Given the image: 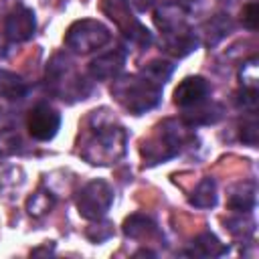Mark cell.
<instances>
[{
	"label": "cell",
	"instance_id": "obj_24",
	"mask_svg": "<svg viewBox=\"0 0 259 259\" xmlns=\"http://www.w3.org/2000/svg\"><path fill=\"white\" fill-rule=\"evenodd\" d=\"M8 136H10V132H2V134H0V154H12V152L18 150V144H20L18 134H14V136L10 138V142H6Z\"/></svg>",
	"mask_w": 259,
	"mask_h": 259
},
{
	"label": "cell",
	"instance_id": "obj_7",
	"mask_svg": "<svg viewBox=\"0 0 259 259\" xmlns=\"http://www.w3.org/2000/svg\"><path fill=\"white\" fill-rule=\"evenodd\" d=\"M28 134L38 142H49L57 136L61 127V113L49 103H36L26 119Z\"/></svg>",
	"mask_w": 259,
	"mask_h": 259
},
{
	"label": "cell",
	"instance_id": "obj_23",
	"mask_svg": "<svg viewBox=\"0 0 259 259\" xmlns=\"http://www.w3.org/2000/svg\"><path fill=\"white\" fill-rule=\"evenodd\" d=\"M257 136H259L257 121H255V117H251L247 123L241 125V142H245L249 146H255L257 144Z\"/></svg>",
	"mask_w": 259,
	"mask_h": 259
},
{
	"label": "cell",
	"instance_id": "obj_17",
	"mask_svg": "<svg viewBox=\"0 0 259 259\" xmlns=\"http://www.w3.org/2000/svg\"><path fill=\"white\" fill-rule=\"evenodd\" d=\"M225 227L229 229V233L233 237H243L249 239L255 233V221L249 217V212H241L237 217H231L225 221Z\"/></svg>",
	"mask_w": 259,
	"mask_h": 259
},
{
	"label": "cell",
	"instance_id": "obj_12",
	"mask_svg": "<svg viewBox=\"0 0 259 259\" xmlns=\"http://www.w3.org/2000/svg\"><path fill=\"white\" fill-rule=\"evenodd\" d=\"M123 233L127 237H132V239H144V237L156 235L158 229H156V223L150 217H146V214H132L123 223Z\"/></svg>",
	"mask_w": 259,
	"mask_h": 259
},
{
	"label": "cell",
	"instance_id": "obj_1",
	"mask_svg": "<svg viewBox=\"0 0 259 259\" xmlns=\"http://www.w3.org/2000/svg\"><path fill=\"white\" fill-rule=\"evenodd\" d=\"M111 93L134 115H142L154 109L162 99V87L152 83L144 75H127L115 79L111 85Z\"/></svg>",
	"mask_w": 259,
	"mask_h": 259
},
{
	"label": "cell",
	"instance_id": "obj_22",
	"mask_svg": "<svg viewBox=\"0 0 259 259\" xmlns=\"http://www.w3.org/2000/svg\"><path fill=\"white\" fill-rule=\"evenodd\" d=\"M113 235V229H111V223H99V225H93V227H89L87 229V237L91 239V241H95V243H101V241H105V239H109Z\"/></svg>",
	"mask_w": 259,
	"mask_h": 259
},
{
	"label": "cell",
	"instance_id": "obj_15",
	"mask_svg": "<svg viewBox=\"0 0 259 259\" xmlns=\"http://www.w3.org/2000/svg\"><path fill=\"white\" fill-rule=\"evenodd\" d=\"M24 93H26V85L18 75L0 71V95L8 99H20Z\"/></svg>",
	"mask_w": 259,
	"mask_h": 259
},
{
	"label": "cell",
	"instance_id": "obj_9",
	"mask_svg": "<svg viewBox=\"0 0 259 259\" xmlns=\"http://www.w3.org/2000/svg\"><path fill=\"white\" fill-rule=\"evenodd\" d=\"M36 28V20H34V12L26 6H16L4 22V32L12 42H24L34 34Z\"/></svg>",
	"mask_w": 259,
	"mask_h": 259
},
{
	"label": "cell",
	"instance_id": "obj_4",
	"mask_svg": "<svg viewBox=\"0 0 259 259\" xmlns=\"http://www.w3.org/2000/svg\"><path fill=\"white\" fill-rule=\"evenodd\" d=\"M109 38H111V32L103 22L83 18L69 26V30L65 34V45L71 51L85 55V53L101 49L103 45L109 42Z\"/></svg>",
	"mask_w": 259,
	"mask_h": 259
},
{
	"label": "cell",
	"instance_id": "obj_18",
	"mask_svg": "<svg viewBox=\"0 0 259 259\" xmlns=\"http://www.w3.org/2000/svg\"><path fill=\"white\" fill-rule=\"evenodd\" d=\"M53 204H55L53 194L47 192V190H38V192H34V194L26 200V210H28L32 217H40V214L49 212V210L53 208Z\"/></svg>",
	"mask_w": 259,
	"mask_h": 259
},
{
	"label": "cell",
	"instance_id": "obj_13",
	"mask_svg": "<svg viewBox=\"0 0 259 259\" xmlns=\"http://www.w3.org/2000/svg\"><path fill=\"white\" fill-rule=\"evenodd\" d=\"M188 200L196 208H210V206H214L217 204V184H214V180L212 178H202L196 184V188H194V192H192V196Z\"/></svg>",
	"mask_w": 259,
	"mask_h": 259
},
{
	"label": "cell",
	"instance_id": "obj_21",
	"mask_svg": "<svg viewBox=\"0 0 259 259\" xmlns=\"http://www.w3.org/2000/svg\"><path fill=\"white\" fill-rule=\"evenodd\" d=\"M241 83L243 87H257V59H251L249 63H245L241 67Z\"/></svg>",
	"mask_w": 259,
	"mask_h": 259
},
{
	"label": "cell",
	"instance_id": "obj_25",
	"mask_svg": "<svg viewBox=\"0 0 259 259\" xmlns=\"http://www.w3.org/2000/svg\"><path fill=\"white\" fill-rule=\"evenodd\" d=\"M184 2H192V0H184Z\"/></svg>",
	"mask_w": 259,
	"mask_h": 259
},
{
	"label": "cell",
	"instance_id": "obj_20",
	"mask_svg": "<svg viewBox=\"0 0 259 259\" xmlns=\"http://www.w3.org/2000/svg\"><path fill=\"white\" fill-rule=\"evenodd\" d=\"M241 20L249 30H255L259 26V6H257V2H249V4L243 6Z\"/></svg>",
	"mask_w": 259,
	"mask_h": 259
},
{
	"label": "cell",
	"instance_id": "obj_6",
	"mask_svg": "<svg viewBox=\"0 0 259 259\" xmlns=\"http://www.w3.org/2000/svg\"><path fill=\"white\" fill-rule=\"evenodd\" d=\"M103 10L109 14L111 20L117 22V26L123 30V34H125L132 42H136V45H140V47H148V45L152 42L150 30H148L144 24H140V20H136V18L132 16V12H130L125 0H105V2H103Z\"/></svg>",
	"mask_w": 259,
	"mask_h": 259
},
{
	"label": "cell",
	"instance_id": "obj_16",
	"mask_svg": "<svg viewBox=\"0 0 259 259\" xmlns=\"http://www.w3.org/2000/svg\"><path fill=\"white\" fill-rule=\"evenodd\" d=\"M172 71H174V65L172 63H168V61H152V63H148L140 71V75H144L146 79H150L152 83H156V85L162 87L170 79Z\"/></svg>",
	"mask_w": 259,
	"mask_h": 259
},
{
	"label": "cell",
	"instance_id": "obj_8",
	"mask_svg": "<svg viewBox=\"0 0 259 259\" xmlns=\"http://www.w3.org/2000/svg\"><path fill=\"white\" fill-rule=\"evenodd\" d=\"M210 83L204 77H186L174 89V103L180 107H194L208 99Z\"/></svg>",
	"mask_w": 259,
	"mask_h": 259
},
{
	"label": "cell",
	"instance_id": "obj_10",
	"mask_svg": "<svg viewBox=\"0 0 259 259\" xmlns=\"http://www.w3.org/2000/svg\"><path fill=\"white\" fill-rule=\"evenodd\" d=\"M125 65V51L123 49H113L109 53L99 55L89 63V75L97 81H109L119 75V71Z\"/></svg>",
	"mask_w": 259,
	"mask_h": 259
},
{
	"label": "cell",
	"instance_id": "obj_3",
	"mask_svg": "<svg viewBox=\"0 0 259 259\" xmlns=\"http://www.w3.org/2000/svg\"><path fill=\"white\" fill-rule=\"evenodd\" d=\"M125 142L127 136L123 127H101L85 146L83 158L91 164H111L125 154Z\"/></svg>",
	"mask_w": 259,
	"mask_h": 259
},
{
	"label": "cell",
	"instance_id": "obj_14",
	"mask_svg": "<svg viewBox=\"0 0 259 259\" xmlns=\"http://www.w3.org/2000/svg\"><path fill=\"white\" fill-rule=\"evenodd\" d=\"M229 247H225L212 233H202L192 243V253L202 257H219V255H225Z\"/></svg>",
	"mask_w": 259,
	"mask_h": 259
},
{
	"label": "cell",
	"instance_id": "obj_11",
	"mask_svg": "<svg viewBox=\"0 0 259 259\" xmlns=\"http://www.w3.org/2000/svg\"><path fill=\"white\" fill-rule=\"evenodd\" d=\"M255 200H257V184L253 180H243L231 188L227 202L237 212H249L255 206Z\"/></svg>",
	"mask_w": 259,
	"mask_h": 259
},
{
	"label": "cell",
	"instance_id": "obj_2",
	"mask_svg": "<svg viewBox=\"0 0 259 259\" xmlns=\"http://www.w3.org/2000/svg\"><path fill=\"white\" fill-rule=\"evenodd\" d=\"M188 127H184L182 123H176L172 119L164 121L158 127L156 138L150 140V142H144L142 154L148 160V164H158L162 160H168V158L176 156L178 150L182 148V144L186 142V130Z\"/></svg>",
	"mask_w": 259,
	"mask_h": 259
},
{
	"label": "cell",
	"instance_id": "obj_5",
	"mask_svg": "<svg viewBox=\"0 0 259 259\" xmlns=\"http://www.w3.org/2000/svg\"><path fill=\"white\" fill-rule=\"evenodd\" d=\"M75 202L83 219L99 221L113 204V188L105 180H91L79 190Z\"/></svg>",
	"mask_w": 259,
	"mask_h": 259
},
{
	"label": "cell",
	"instance_id": "obj_19",
	"mask_svg": "<svg viewBox=\"0 0 259 259\" xmlns=\"http://www.w3.org/2000/svg\"><path fill=\"white\" fill-rule=\"evenodd\" d=\"M206 26H208V38H206V42H208V45H214V42L221 40L225 34H229V30H231V20H229V16H225V14H217L214 18H210V20L206 22Z\"/></svg>",
	"mask_w": 259,
	"mask_h": 259
}]
</instances>
